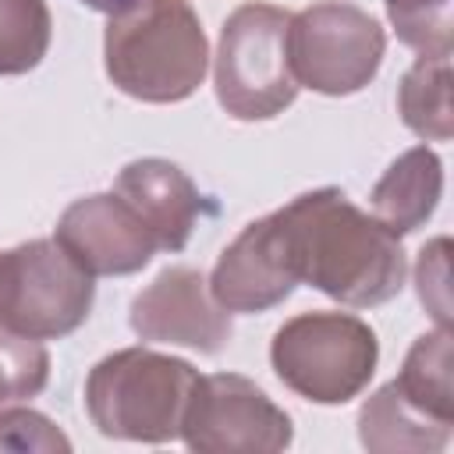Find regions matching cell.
Segmentation results:
<instances>
[{
	"label": "cell",
	"instance_id": "obj_9",
	"mask_svg": "<svg viewBox=\"0 0 454 454\" xmlns=\"http://www.w3.org/2000/svg\"><path fill=\"white\" fill-rule=\"evenodd\" d=\"M128 323L145 344H177L199 355H220L231 344V312L209 294V280L195 266L160 270L128 309Z\"/></svg>",
	"mask_w": 454,
	"mask_h": 454
},
{
	"label": "cell",
	"instance_id": "obj_18",
	"mask_svg": "<svg viewBox=\"0 0 454 454\" xmlns=\"http://www.w3.org/2000/svg\"><path fill=\"white\" fill-rule=\"evenodd\" d=\"M387 18L404 46L415 53H450L454 0H383Z\"/></svg>",
	"mask_w": 454,
	"mask_h": 454
},
{
	"label": "cell",
	"instance_id": "obj_8",
	"mask_svg": "<svg viewBox=\"0 0 454 454\" xmlns=\"http://www.w3.org/2000/svg\"><path fill=\"white\" fill-rule=\"evenodd\" d=\"M181 440L202 454H277L291 447L294 426L255 380L209 372L199 376L188 397Z\"/></svg>",
	"mask_w": 454,
	"mask_h": 454
},
{
	"label": "cell",
	"instance_id": "obj_1",
	"mask_svg": "<svg viewBox=\"0 0 454 454\" xmlns=\"http://www.w3.org/2000/svg\"><path fill=\"white\" fill-rule=\"evenodd\" d=\"M284 255L298 277L326 298L372 309L401 294L408 259L401 238L358 209L340 188H312L273 209Z\"/></svg>",
	"mask_w": 454,
	"mask_h": 454
},
{
	"label": "cell",
	"instance_id": "obj_2",
	"mask_svg": "<svg viewBox=\"0 0 454 454\" xmlns=\"http://www.w3.org/2000/svg\"><path fill=\"white\" fill-rule=\"evenodd\" d=\"M103 67L138 103H184L209 71V43L188 0H138L103 28Z\"/></svg>",
	"mask_w": 454,
	"mask_h": 454
},
{
	"label": "cell",
	"instance_id": "obj_16",
	"mask_svg": "<svg viewBox=\"0 0 454 454\" xmlns=\"http://www.w3.org/2000/svg\"><path fill=\"white\" fill-rule=\"evenodd\" d=\"M397 114L411 135L422 142H450L454 106H450V53H419L401 74Z\"/></svg>",
	"mask_w": 454,
	"mask_h": 454
},
{
	"label": "cell",
	"instance_id": "obj_3",
	"mask_svg": "<svg viewBox=\"0 0 454 454\" xmlns=\"http://www.w3.org/2000/svg\"><path fill=\"white\" fill-rule=\"evenodd\" d=\"M199 369L188 358L153 348H121L85 376V411L99 436L128 443L181 440L188 397Z\"/></svg>",
	"mask_w": 454,
	"mask_h": 454
},
{
	"label": "cell",
	"instance_id": "obj_6",
	"mask_svg": "<svg viewBox=\"0 0 454 454\" xmlns=\"http://www.w3.org/2000/svg\"><path fill=\"white\" fill-rule=\"evenodd\" d=\"M96 277L57 238H32L0 252V330L28 340H60L89 319Z\"/></svg>",
	"mask_w": 454,
	"mask_h": 454
},
{
	"label": "cell",
	"instance_id": "obj_5",
	"mask_svg": "<svg viewBox=\"0 0 454 454\" xmlns=\"http://www.w3.org/2000/svg\"><path fill=\"white\" fill-rule=\"evenodd\" d=\"M287 25L291 14L262 0H248L223 18L213 53V89L234 121H273L294 103L298 82L287 57Z\"/></svg>",
	"mask_w": 454,
	"mask_h": 454
},
{
	"label": "cell",
	"instance_id": "obj_17",
	"mask_svg": "<svg viewBox=\"0 0 454 454\" xmlns=\"http://www.w3.org/2000/svg\"><path fill=\"white\" fill-rule=\"evenodd\" d=\"M50 39L53 18L46 0H0V78L35 71Z\"/></svg>",
	"mask_w": 454,
	"mask_h": 454
},
{
	"label": "cell",
	"instance_id": "obj_11",
	"mask_svg": "<svg viewBox=\"0 0 454 454\" xmlns=\"http://www.w3.org/2000/svg\"><path fill=\"white\" fill-rule=\"evenodd\" d=\"M298 287V277L284 255L277 216L266 213L241 227V234L220 252L209 294L238 316H255L284 305Z\"/></svg>",
	"mask_w": 454,
	"mask_h": 454
},
{
	"label": "cell",
	"instance_id": "obj_14",
	"mask_svg": "<svg viewBox=\"0 0 454 454\" xmlns=\"http://www.w3.org/2000/svg\"><path fill=\"white\" fill-rule=\"evenodd\" d=\"M454 426L408 404L394 383H383L358 411V440L372 454H436L450 443Z\"/></svg>",
	"mask_w": 454,
	"mask_h": 454
},
{
	"label": "cell",
	"instance_id": "obj_12",
	"mask_svg": "<svg viewBox=\"0 0 454 454\" xmlns=\"http://www.w3.org/2000/svg\"><path fill=\"white\" fill-rule=\"evenodd\" d=\"M114 192L131 206V213L149 227L160 252H181L202 220L206 195L195 181L163 156H142L117 170Z\"/></svg>",
	"mask_w": 454,
	"mask_h": 454
},
{
	"label": "cell",
	"instance_id": "obj_21",
	"mask_svg": "<svg viewBox=\"0 0 454 454\" xmlns=\"http://www.w3.org/2000/svg\"><path fill=\"white\" fill-rule=\"evenodd\" d=\"M447 255H450V241L433 238L422 245L419 262H415L419 301L436 319V326H450V262H447Z\"/></svg>",
	"mask_w": 454,
	"mask_h": 454
},
{
	"label": "cell",
	"instance_id": "obj_13",
	"mask_svg": "<svg viewBox=\"0 0 454 454\" xmlns=\"http://www.w3.org/2000/svg\"><path fill=\"white\" fill-rule=\"evenodd\" d=\"M443 195V160L429 145L401 153L369 192L372 216L397 238L419 231L440 206Z\"/></svg>",
	"mask_w": 454,
	"mask_h": 454
},
{
	"label": "cell",
	"instance_id": "obj_10",
	"mask_svg": "<svg viewBox=\"0 0 454 454\" xmlns=\"http://www.w3.org/2000/svg\"><path fill=\"white\" fill-rule=\"evenodd\" d=\"M57 245L92 277H131L160 252L149 227L117 192L74 199L53 231Z\"/></svg>",
	"mask_w": 454,
	"mask_h": 454
},
{
	"label": "cell",
	"instance_id": "obj_19",
	"mask_svg": "<svg viewBox=\"0 0 454 454\" xmlns=\"http://www.w3.org/2000/svg\"><path fill=\"white\" fill-rule=\"evenodd\" d=\"M50 383V351L43 340H28L0 330V408L32 401Z\"/></svg>",
	"mask_w": 454,
	"mask_h": 454
},
{
	"label": "cell",
	"instance_id": "obj_7",
	"mask_svg": "<svg viewBox=\"0 0 454 454\" xmlns=\"http://www.w3.org/2000/svg\"><path fill=\"white\" fill-rule=\"evenodd\" d=\"M383 53V25L358 4L319 0L291 14L287 57L298 89H312L319 96H355L380 74Z\"/></svg>",
	"mask_w": 454,
	"mask_h": 454
},
{
	"label": "cell",
	"instance_id": "obj_20",
	"mask_svg": "<svg viewBox=\"0 0 454 454\" xmlns=\"http://www.w3.org/2000/svg\"><path fill=\"white\" fill-rule=\"evenodd\" d=\"M0 450H39V454H67L71 440L57 429L53 419H46L35 408H21V404H4L0 408Z\"/></svg>",
	"mask_w": 454,
	"mask_h": 454
},
{
	"label": "cell",
	"instance_id": "obj_4",
	"mask_svg": "<svg viewBox=\"0 0 454 454\" xmlns=\"http://www.w3.org/2000/svg\"><path fill=\"white\" fill-rule=\"evenodd\" d=\"M277 380L312 404L355 401L380 365V340L355 312H298L270 340Z\"/></svg>",
	"mask_w": 454,
	"mask_h": 454
},
{
	"label": "cell",
	"instance_id": "obj_22",
	"mask_svg": "<svg viewBox=\"0 0 454 454\" xmlns=\"http://www.w3.org/2000/svg\"><path fill=\"white\" fill-rule=\"evenodd\" d=\"M85 7H92V11H99V14H106V18H114V14H124V11H131L138 0H82Z\"/></svg>",
	"mask_w": 454,
	"mask_h": 454
},
{
	"label": "cell",
	"instance_id": "obj_15",
	"mask_svg": "<svg viewBox=\"0 0 454 454\" xmlns=\"http://www.w3.org/2000/svg\"><path fill=\"white\" fill-rule=\"evenodd\" d=\"M454 344H450V326H436L422 337H415V344L404 355L401 372L390 380L394 390L415 404L419 411H426L436 422L454 426Z\"/></svg>",
	"mask_w": 454,
	"mask_h": 454
}]
</instances>
